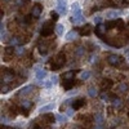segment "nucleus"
<instances>
[{
	"mask_svg": "<svg viewBox=\"0 0 129 129\" xmlns=\"http://www.w3.org/2000/svg\"><path fill=\"white\" fill-rule=\"evenodd\" d=\"M16 53H17L18 56H22V54H25V53H26V49L22 48V47H18V48H16Z\"/></svg>",
	"mask_w": 129,
	"mask_h": 129,
	"instance_id": "32",
	"label": "nucleus"
},
{
	"mask_svg": "<svg viewBox=\"0 0 129 129\" xmlns=\"http://www.w3.org/2000/svg\"><path fill=\"white\" fill-rule=\"evenodd\" d=\"M116 28L119 30V31H123L125 28V23H124V21L121 18H117L116 19Z\"/></svg>",
	"mask_w": 129,
	"mask_h": 129,
	"instance_id": "21",
	"label": "nucleus"
},
{
	"mask_svg": "<svg viewBox=\"0 0 129 129\" xmlns=\"http://www.w3.org/2000/svg\"><path fill=\"white\" fill-rule=\"evenodd\" d=\"M41 12H43V7H41V4H35L34 8H32V10H31V16L36 19V18L40 17Z\"/></svg>",
	"mask_w": 129,
	"mask_h": 129,
	"instance_id": "5",
	"label": "nucleus"
},
{
	"mask_svg": "<svg viewBox=\"0 0 129 129\" xmlns=\"http://www.w3.org/2000/svg\"><path fill=\"white\" fill-rule=\"evenodd\" d=\"M21 114H22L23 116H28V111L26 109H21Z\"/></svg>",
	"mask_w": 129,
	"mask_h": 129,
	"instance_id": "41",
	"label": "nucleus"
},
{
	"mask_svg": "<svg viewBox=\"0 0 129 129\" xmlns=\"http://www.w3.org/2000/svg\"><path fill=\"white\" fill-rule=\"evenodd\" d=\"M107 62H109L111 66L117 67V66H120V64L123 63V58L120 56H117V54H110L109 57H107Z\"/></svg>",
	"mask_w": 129,
	"mask_h": 129,
	"instance_id": "3",
	"label": "nucleus"
},
{
	"mask_svg": "<svg viewBox=\"0 0 129 129\" xmlns=\"http://www.w3.org/2000/svg\"><path fill=\"white\" fill-rule=\"evenodd\" d=\"M53 31H54V21L50 19V21H47V22L43 25V27L40 30V35L47 38V36H50L53 34Z\"/></svg>",
	"mask_w": 129,
	"mask_h": 129,
	"instance_id": "2",
	"label": "nucleus"
},
{
	"mask_svg": "<svg viewBox=\"0 0 129 129\" xmlns=\"http://www.w3.org/2000/svg\"><path fill=\"white\" fill-rule=\"evenodd\" d=\"M21 105H22V109H26V110L31 109V106H32L31 101H28V100H23L22 102H21Z\"/></svg>",
	"mask_w": 129,
	"mask_h": 129,
	"instance_id": "25",
	"label": "nucleus"
},
{
	"mask_svg": "<svg viewBox=\"0 0 129 129\" xmlns=\"http://www.w3.org/2000/svg\"><path fill=\"white\" fill-rule=\"evenodd\" d=\"M14 129H19V128H14Z\"/></svg>",
	"mask_w": 129,
	"mask_h": 129,
	"instance_id": "46",
	"label": "nucleus"
},
{
	"mask_svg": "<svg viewBox=\"0 0 129 129\" xmlns=\"http://www.w3.org/2000/svg\"><path fill=\"white\" fill-rule=\"evenodd\" d=\"M117 89H119V92H125L128 89V85L126 84H120L119 87H117Z\"/></svg>",
	"mask_w": 129,
	"mask_h": 129,
	"instance_id": "35",
	"label": "nucleus"
},
{
	"mask_svg": "<svg viewBox=\"0 0 129 129\" xmlns=\"http://www.w3.org/2000/svg\"><path fill=\"white\" fill-rule=\"evenodd\" d=\"M66 115H67V116H74V109H72V107L66 110Z\"/></svg>",
	"mask_w": 129,
	"mask_h": 129,
	"instance_id": "38",
	"label": "nucleus"
},
{
	"mask_svg": "<svg viewBox=\"0 0 129 129\" xmlns=\"http://www.w3.org/2000/svg\"><path fill=\"white\" fill-rule=\"evenodd\" d=\"M62 85H63V89L64 90H71L72 87L75 85V80L74 79H64L63 83H62Z\"/></svg>",
	"mask_w": 129,
	"mask_h": 129,
	"instance_id": "8",
	"label": "nucleus"
},
{
	"mask_svg": "<svg viewBox=\"0 0 129 129\" xmlns=\"http://www.w3.org/2000/svg\"><path fill=\"white\" fill-rule=\"evenodd\" d=\"M78 34H79V31L76 30H72V31H70L69 34H66V36H64V39L66 40H69V41H71V40H75L76 39V36H78Z\"/></svg>",
	"mask_w": 129,
	"mask_h": 129,
	"instance_id": "18",
	"label": "nucleus"
},
{
	"mask_svg": "<svg viewBox=\"0 0 129 129\" xmlns=\"http://www.w3.org/2000/svg\"><path fill=\"white\" fill-rule=\"evenodd\" d=\"M101 22H102V18H101V17H95V18H94V23H95V25H100Z\"/></svg>",
	"mask_w": 129,
	"mask_h": 129,
	"instance_id": "39",
	"label": "nucleus"
},
{
	"mask_svg": "<svg viewBox=\"0 0 129 129\" xmlns=\"http://www.w3.org/2000/svg\"><path fill=\"white\" fill-rule=\"evenodd\" d=\"M32 89H34L32 85H26V87H23L21 90H18V95H27L32 92Z\"/></svg>",
	"mask_w": 129,
	"mask_h": 129,
	"instance_id": "14",
	"label": "nucleus"
},
{
	"mask_svg": "<svg viewBox=\"0 0 129 129\" xmlns=\"http://www.w3.org/2000/svg\"><path fill=\"white\" fill-rule=\"evenodd\" d=\"M84 53H85V48L84 47H79L76 49V52H75V56H76V57H81Z\"/></svg>",
	"mask_w": 129,
	"mask_h": 129,
	"instance_id": "29",
	"label": "nucleus"
},
{
	"mask_svg": "<svg viewBox=\"0 0 129 129\" xmlns=\"http://www.w3.org/2000/svg\"><path fill=\"white\" fill-rule=\"evenodd\" d=\"M56 32H57L58 36H61V35L63 34V25H61V23L56 25Z\"/></svg>",
	"mask_w": 129,
	"mask_h": 129,
	"instance_id": "31",
	"label": "nucleus"
},
{
	"mask_svg": "<svg viewBox=\"0 0 129 129\" xmlns=\"http://www.w3.org/2000/svg\"><path fill=\"white\" fill-rule=\"evenodd\" d=\"M89 78H90V72L89 71H81L80 72V79L81 80H87Z\"/></svg>",
	"mask_w": 129,
	"mask_h": 129,
	"instance_id": "27",
	"label": "nucleus"
},
{
	"mask_svg": "<svg viewBox=\"0 0 129 129\" xmlns=\"http://www.w3.org/2000/svg\"><path fill=\"white\" fill-rule=\"evenodd\" d=\"M47 76V71L45 70H36V79L38 80H43Z\"/></svg>",
	"mask_w": 129,
	"mask_h": 129,
	"instance_id": "22",
	"label": "nucleus"
},
{
	"mask_svg": "<svg viewBox=\"0 0 129 129\" xmlns=\"http://www.w3.org/2000/svg\"><path fill=\"white\" fill-rule=\"evenodd\" d=\"M111 102H112L114 107H120L121 106V101H120V98H117V97H112Z\"/></svg>",
	"mask_w": 129,
	"mask_h": 129,
	"instance_id": "26",
	"label": "nucleus"
},
{
	"mask_svg": "<svg viewBox=\"0 0 129 129\" xmlns=\"http://www.w3.org/2000/svg\"><path fill=\"white\" fill-rule=\"evenodd\" d=\"M56 120H57V123L63 124V123L67 121V116H64V115H62V114H58V115H56Z\"/></svg>",
	"mask_w": 129,
	"mask_h": 129,
	"instance_id": "24",
	"label": "nucleus"
},
{
	"mask_svg": "<svg viewBox=\"0 0 129 129\" xmlns=\"http://www.w3.org/2000/svg\"><path fill=\"white\" fill-rule=\"evenodd\" d=\"M57 9L62 14L66 13L67 12V2L66 0H57Z\"/></svg>",
	"mask_w": 129,
	"mask_h": 129,
	"instance_id": "4",
	"label": "nucleus"
},
{
	"mask_svg": "<svg viewBox=\"0 0 129 129\" xmlns=\"http://www.w3.org/2000/svg\"><path fill=\"white\" fill-rule=\"evenodd\" d=\"M76 93H78V90H76V89H75V90H72V92H70V93H69V95H72V94H76Z\"/></svg>",
	"mask_w": 129,
	"mask_h": 129,
	"instance_id": "42",
	"label": "nucleus"
},
{
	"mask_svg": "<svg viewBox=\"0 0 129 129\" xmlns=\"http://www.w3.org/2000/svg\"><path fill=\"white\" fill-rule=\"evenodd\" d=\"M10 116H13V117H16V115H17V109L13 106V107H10Z\"/></svg>",
	"mask_w": 129,
	"mask_h": 129,
	"instance_id": "37",
	"label": "nucleus"
},
{
	"mask_svg": "<svg viewBox=\"0 0 129 129\" xmlns=\"http://www.w3.org/2000/svg\"><path fill=\"white\" fill-rule=\"evenodd\" d=\"M94 121H95V125H102V126H103V124H105V117H103V115H102L101 112L95 114Z\"/></svg>",
	"mask_w": 129,
	"mask_h": 129,
	"instance_id": "15",
	"label": "nucleus"
},
{
	"mask_svg": "<svg viewBox=\"0 0 129 129\" xmlns=\"http://www.w3.org/2000/svg\"><path fill=\"white\" fill-rule=\"evenodd\" d=\"M52 85H53V84H52V81H50V80L44 83V87H45V88H48V89H49V88H52Z\"/></svg>",
	"mask_w": 129,
	"mask_h": 129,
	"instance_id": "40",
	"label": "nucleus"
},
{
	"mask_svg": "<svg viewBox=\"0 0 129 129\" xmlns=\"http://www.w3.org/2000/svg\"><path fill=\"white\" fill-rule=\"evenodd\" d=\"M66 63V56H64V53L63 52H59L58 54L52 59V62H50V69L53 70V71H57V70H59L63 64Z\"/></svg>",
	"mask_w": 129,
	"mask_h": 129,
	"instance_id": "1",
	"label": "nucleus"
},
{
	"mask_svg": "<svg viewBox=\"0 0 129 129\" xmlns=\"http://www.w3.org/2000/svg\"><path fill=\"white\" fill-rule=\"evenodd\" d=\"M53 109H54V103H49V105H44L41 106L39 109V112L40 114H48L49 111H52Z\"/></svg>",
	"mask_w": 129,
	"mask_h": 129,
	"instance_id": "11",
	"label": "nucleus"
},
{
	"mask_svg": "<svg viewBox=\"0 0 129 129\" xmlns=\"http://www.w3.org/2000/svg\"><path fill=\"white\" fill-rule=\"evenodd\" d=\"M4 2H9V0H4Z\"/></svg>",
	"mask_w": 129,
	"mask_h": 129,
	"instance_id": "45",
	"label": "nucleus"
},
{
	"mask_svg": "<svg viewBox=\"0 0 129 129\" xmlns=\"http://www.w3.org/2000/svg\"><path fill=\"white\" fill-rule=\"evenodd\" d=\"M126 61L129 62V53H128V54H126Z\"/></svg>",
	"mask_w": 129,
	"mask_h": 129,
	"instance_id": "43",
	"label": "nucleus"
},
{
	"mask_svg": "<svg viewBox=\"0 0 129 129\" xmlns=\"http://www.w3.org/2000/svg\"><path fill=\"white\" fill-rule=\"evenodd\" d=\"M48 50H49V48L45 44H40L39 45V53H40L41 56H45L47 53H48Z\"/></svg>",
	"mask_w": 129,
	"mask_h": 129,
	"instance_id": "23",
	"label": "nucleus"
},
{
	"mask_svg": "<svg viewBox=\"0 0 129 129\" xmlns=\"http://www.w3.org/2000/svg\"><path fill=\"white\" fill-rule=\"evenodd\" d=\"M43 120H45L47 123L52 124V123H54L56 116L53 115V114H50V112H48V114H43Z\"/></svg>",
	"mask_w": 129,
	"mask_h": 129,
	"instance_id": "16",
	"label": "nucleus"
},
{
	"mask_svg": "<svg viewBox=\"0 0 129 129\" xmlns=\"http://www.w3.org/2000/svg\"><path fill=\"white\" fill-rule=\"evenodd\" d=\"M63 79H74V72L72 71H69L63 75Z\"/></svg>",
	"mask_w": 129,
	"mask_h": 129,
	"instance_id": "33",
	"label": "nucleus"
},
{
	"mask_svg": "<svg viewBox=\"0 0 129 129\" xmlns=\"http://www.w3.org/2000/svg\"><path fill=\"white\" fill-rule=\"evenodd\" d=\"M111 98H112V97H111L109 93H106V92H103V93L101 94V100H102V101H106V102H107V101H111Z\"/></svg>",
	"mask_w": 129,
	"mask_h": 129,
	"instance_id": "30",
	"label": "nucleus"
},
{
	"mask_svg": "<svg viewBox=\"0 0 129 129\" xmlns=\"http://www.w3.org/2000/svg\"><path fill=\"white\" fill-rule=\"evenodd\" d=\"M114 85V83H112V80H110V79H105L102 83H101V88H102V90H109L111 87Z\"/></svg>",
	"mask_w": 129,
	"mask_h": 129,
	"instance_id": "13",
	"label": "nucleus"
},
{
	"mask_svg": "<svg viewBox=\"0 0 129 129\" xmlns=\"http://www.w3.org/2000/svg\"><path fill=\"white\" fill-rule=\"evenodd\" d=\"M120 16V12L119 10H109V12H106V17L107 18H111V19H117V17Z\"/></svg>",
	"mask_w": 129,
	"mask_h": 129,
	"instance_id": "17",
	"label": "nucleus"
},
{
	"mask_svg": "<svg viewBox=\"0 0 129 129\" xmlns=\"http://www.w3.org/2000/svg\"><path fill=\"white\" fill-rule=\"evenodd\" d=\"M78 31H79V35H81V36H85V35H89L90 34V25H85V26H83V27H80V28H78Z\"/></svg>",
	"mask_w": 129,
	"mask_h": 129,
	"instance_id": "10",
	"label": "nucleus"
},
{
	"mask_svg": "<svg viewBox=\"0 0 129 129\" xmlns=\"http://www.w3.org/2000/svg\"><path fill=\"white\" fill-rule=\"evenodd\" d=\"M58 12H54V10H52V12H50V17H52V19L53 21H57L58 19Z\"/></svg>",
	"mask_w": 129,
	"mask_h": 129,
	"instance_id": "34",
	"label": "nucleus"
},
{
	"mask_svg": "<svg viewBox=\"0 0 129 129\" xmlns=\"http://www.w3.org/2000/svg\"><path fill=\"white\" fill-rule=\"evenodd\" d=\"M84 105H85V100H84V98L75 100V101L72 102V109H74V110H79V109H81Z\"/></svg>",
	"mask_w": 129,
	"mask_h": 129,
	"instance_id": "12",
	"label": "nucleus"
},
{
	"mask_svg": "<svg viewBox=\"0 0 129 129\" xmlns=\"http://www.w3.org/2000/svg\"><path fill=\"white\" fill-rule=\"evenodd\" d=\"M16 53V49L13 47H7L4 48V61H9V58Z\"/></svg>",
	"mask_w": 129,
	"mask_h": 129,
	"instance_id": "6",
	"label": "nucleus"
},
{
	"mask_svg": "<svg viewBox=\"0 0 129 129\" xmlns=\"http://www.w3.org/2000/svg\"><path fill=\"white\" fill-rule=\"evenodd\" d=\"M105 27L107 30H111V28H116V19H110V21H106Z\"/></svg>",
	"mask_w": 129,
	"mask_h": 129,
	"instance_id": "20",
	"label": "nucleus"
},
{
	"mask_svg": "<svg viewBox=\"0 0 129 129\" xmlns=\"http://www.w3.org/2000/svg\"><path fill=\"white\" fill-rule=\"evenodd\" d=\"M70 21H71V23H74V25H79V23H83L84 22V16L80 13V14H76V16H72L71 18H70Z\"/></svg>",
	"mask_w": 129,
	"mask_h": 129,
	"instance_id": "9",
	"label": "nucleus"
},
{
	"mask_svg": "<svg viewBox=\"0 0 129 129\" xmlns=\"http://www.w3.org/2000/svg\"><path fill=\"white\" fill-rule=\"evenodd\" d=\"M71 10H72V16H76V14H80L81 10H80V5L78 3H74L71 5Z\"/></svg>",
	"mask_w": 129,
	"mask_h": 129,
	"instance_id": "19",
	"label": "nucleus"
},
{
	"mask_svg": "<svg viewBox=\"0 0 129 129\" xmlns=\"http://www.w3.org/2000/svg\"><path fill=\"white\" fill-rule=\"evenodd\" d=\"M106 27H105V25H98V26H97L95 27V30H94V32H95V35L97 36H98L100 39H105V36H103V32H106Z\"/></svg>",
	"mask_w": 129,
	"mask_h": 129,
	"instance_id": "7",
	"label": "nucleus"
},
{
	"mask_svg": "<svg viewBox=\"0 0 129 129\" xmlns=\"http://www.w3.org/2000/svg\"><path fill=\"white\" fill-rule=\"evenodd\" d=\"M50 81H52L53 85H56V84L58 83V76H56V75H52V76H50Z\"/></svg>",
	"mask_w": 129,
	"mask_h": 129,
	"instance_id": "36",
	"label": "nucleus"
},
{
	"mask_svg": "<svg viewBox=\"0 0 129 129\" xmlns=\"http://www.w3.org/2000/svg\"><path fill=\"white\" fill-rule=\"evenodd\" d=\"M124 3H126V4H129V0H123Z\"/></svg>",
	"mask_w": 129,
	"mask_h": 129,
	"instance_id": "44",
	"label": "nucleus"
},
{
	"mask_svg": "<svg viewBox=\"0 0 129 129\" xmlns=\"http://www.w3.org/2000/svg\"><path fill=\"white\" fill-rule=\"evenodd\" d=\"M88 94H89L90 97H93V98H94V97H97L98 92L95 90V88H94V87H89V88H88Z\"/></svg>",
	"mask_w": 129,
	"mask_h": 129,
	"instance_id": "28",
	"label": "nucleus"
}]
</instances>
